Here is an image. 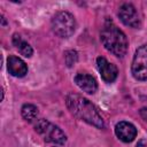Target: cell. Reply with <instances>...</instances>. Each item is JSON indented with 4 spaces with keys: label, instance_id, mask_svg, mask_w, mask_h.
<instances>
[{
    "label": "cell",
    "instance_id": "obj_7",
    "mask_svg": "<svg viewBox=\"0 0 147 147\" xmlns=\"http://www.w3.org/2000/svg\"><path fill=\"white\" fill-rule=\"evenodd\" d=\"M96 65L102 79L106 83H113L117 78V74H118L117 67L108 62L103 56H99L96 59Z\"/></svg>",
    "mask_w": 147,
    "mask_h": 147
},
{
    "label": "cell",
    "instance_id": "obj_14",
    "mask_svg": "<svg viewBox=\"0 0 147 147\" xmlns=\"http://www.w3.org/2000/svg\"><path fill=\"white\" fill-rule=\"evenodd\" d=\"M139 113H140V116L147 122V108H141Z\"/></svg>",
    "mask_w": 147,
    "mask_h": 147
},
{
    "label": "cell",
    "instance_id": "obj_2",
    "mask_svg": "<svg viewBox=\"0 0 147 147\" xmlns=\"http://www.w3.org/2000/svg\"><path fill=\"white\" fill-rule=\"evenodd\" d=\"M101 42L105 48L117 57H123L127 52L129 41L125 33L114 24L113 21L107 20L100 33Z\"/></svg>",
    "mask_w": 147,
    "mask_h": 147
},
{
    "label": "cell",
    "instance_id": "obj_15",
    "mask_svg": "<svg viewBox=\"0 0 147 147\" xmlns=\"http://www.w3.org/2000/svg\"><path fill=\"white\" fill-rule=\"evenodd\" d=\"M136 147H147V140H145V139H140V140L138 141V144H137Z\"/></svg>",
    "mask_w": 147,
    "mask_h": 147
},
{
    "label": "cell",
    "instance_id": "obj_8",
    "mask_svg": "<svg viewBox=\"0 0 147 147\" xmlns=\"http://www.w3.org/2000/svg\"><path fill=\"white\" fill-rule=\"evenodd\" d=\"M115 133L119 140L123 142H131L137 137V129L130 122H118L115 126Z\"/></svg>",
    "mask_w": 147,
    "mask_h": 147
},
{
    "label": "cell",
    "instance_id": "obj_5",
    "mask_svg": "<svg viewBox=\"0 0 147 147\" xmlns=\"http://www.w3.org/2000/svg\"><path fill=\"white\" fill-rule=\"evenodd\" d=\"M131 72L137 80H147V44L137 48L132 60Z\"/></svg>",
    "mask_w": 147,
    "mask_h": 147
},
{
    "label": "cell",
    "instance_id": "obj_13",
    "mask_svg": "<svg viewBox=\"0 0 147 147\" xmlns=\"http://www.w3.org/2000/svg\"><path fill=\"white\" fill-rule=\"evenodd\" d=\"M64 60L68 67H71L72 64H75L78 60V55L76 51H67L64 54Z\"/></svg>",
    "mask_w": 147,
    "mask_h": 147
},
{
    "label": "cell",
    "instance_id": "obj_12",
    "mask_svg": "<svg viewBox=\"0 0 147 147\" xmlns=\"http://www.w3.org/2000/svg\"><path fill=\"white\" fill-rule=\"evenodd\" d=\"M21 114H22V117L26 122L32 123V122H36L37 121V117H38V108L34 105L25 103V105H23V107L21 109Z\"/></svg>",
    "mask_w": 147,
    "mask_h": 147
},
{
    "label": "cell",
    "instance_id": "obj_11",
    "mask_svg": "<svg viewBox=\"0 0 147 147\" xmlns=\"http://www.w3.org/2000/svg\"><path fill=\"white\" fill-rule=\"evenodd\" d=\"M13 44H14V46L16 47V49H17L23 56L30 57V56L32 55V53H33L32 47L30 46V44H29L28 41H25L24 39H22V37H21L20 34L15 33V34L13 36Z\"/></svg>",
    "mask_w": 147,
    "mask_h": 147
},
{
    "label": "cell",
    "instance_id": "obj_3",
    "mask_svg": "<svg viewBox=\"0 0 147 147\" xmlns=\"http://www.w3.org/2000/svg\"><path fill=\"white\" fill-rule=\"evenodd\" d=\"M34 130L42 136L46 142L54 146H63L67 141V136L64 132L59 126L52 124L45 118H39L34 122Z\"/></svg>",
    "mask_w": 147,
    "mask_h": 147
},
{
    "label": "cell",
    "instance_id": "obj_1",
    "mask_svg": "<svg viewBox=\"0 0 147 147\" xmlns=\"http://www.w3.org/2000/svg\"><path fill=\"white\" fill-rule=\"evenodd\" d=\"M65 103L75 117L98 129H102L105 126L103 118L101 117L96 107L86 98L77 93H69L65 98Z\"/></svg>",
    "mask_w": 147,
    "mask_h": 147
},
{
    "label": "cell",
    "instance_id": "obj_6",
    "mask_svg": "<svg viewBox=\"0 0 147 147\" xmlns=\"http://www.w3.org/2000/svg\"><path fill=\"white\" fill-rule=\"evenodd\" d=\"M118 17L126 26L138 29L140 26V17L137 9L131 3H123L118 10Z\"/></svg>",
    "mask_w": 147,
    "mask_h": 147
},
{
    "label": "cell",
    "instance_id": "obj_10",
    "mask_svg": "<svg viewBox=\"0 0 147 147\" xmlns=\"http://www.w3.org/2000/svg\"><path fill=\"white\" fill-rule=\"evenodd\" d=\"M7 69L14 77H24L28 74V65L25 64V62L15 55H10L8 57Z\"/></svg>",
    "mask_w": 147,
    "mask_h": 147
},
{
    "label": "cell",
    "instance_id": "obj_9",
    "mask_svg": "<svg viewBox=\"0 0 147 147\" xmlns=\"http://www.w3.org/2000/svg\"><path fill=\"white\" fill-rule=\"evenodd\" d=\"M76 85L84 92L88 94H94L98 90V83L95 78L85 72H78L74 78Z\"/></svg>",
    "mask_w": 147,
    "mask_h": 147
},
{
    "label": "cell",
    "instance_id": "obj_4",
    "mask_svg": "<svg viewBox=\"0 0 147 147\" xmlns=\"http://www.w3.org/2000/svg\"><path fill=\"white\" fill-rule=\"evenodd\" d=\"M76 20L68 11H57L52 18V30L61 38H69L76 31Z\"/></svg>",
    "mask_w": 147,
    "mask_h": 147
}]
</instances>
